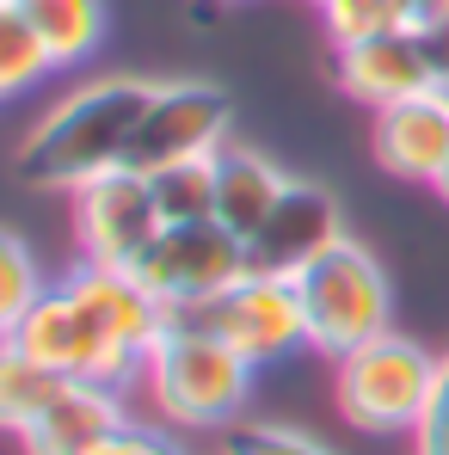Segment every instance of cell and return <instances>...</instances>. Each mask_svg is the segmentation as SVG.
<instances>
[{
  "instance_id": "1",
  "label": "cell",
  "mask_w": 449,
  "mask_h": 455,
  "mask_svg": "<svg viewBox=\"0 0 449 455\" xmlns=\"http://www.w3.org/2000/svg\"><path fill=\"white\" fill-rule=\"evenodd\" d=\"M154 99V80L117 75V80H92L68 92L12 154L25 185H56V191H80L105 172H117L130 160L136 124Z\"/></svg>"
},
{
  "instance_id": "2",
  "label": "cell",
  "mask_w": 449,
  "mask_h": 455,
  "mask_svg": "<svg viewBox=\"0 0 449 455\" xmlns=\"http://www.w3.org/2000/svg\"><path fill=\"white\" fill-rule=\"evenodd\" d=\"M148 394L172 425H228L253 394V363L210 320L172 314L148 351Z\"/></svg>"
},
{
  "instance_id": "3",
  "label": "cell",
  "mask_w": 449,
  "mask_h": 455,
  "mask_svg": "<svg viewBox=\"0 0 449 455\" xmlns=\"http://www.w3.org/2000/svg\"><path fill=\"white\" fill-rule=\"evenodd\" d=\"M296 296H301V314H308V345L326 351L333 363L394 326V290H388L375 252L357 246L351 234L301 271Z\"/></svg>"
},
{
  "instance_id": "4",
  "label": "cell",
  "mask_w": 449,
  "mask_h": 455,
  "mask_svg": "<svg viewBox=\"0 0 449 455\" xmlns=\"http://www.w3.org/2000/svg\"><path fill=\"white\" fill-rule=\"evenodd\" d=\"M444 357H431L419 339L406 332H381L370 345L345 351L339 357V412L357 425V431H419L425 406H431V387H437Z\"/></svg>"
},
{
  "instance_id": "5",
  "label": "cell",
  "mask_w": 449,
  "mask_h": 455,
  "mask_svg": "<svg viewBox=\"0 0 449 455\" xmlns=\"http://www.w3.org/2000/svg\"><path fill=\"white\" fill-rule=\"evenodd\" d=\"M0 345L19 351V357H31L37 370L92 381V387H111V394L148 370V363H142L136 351H124V345H117V339H111L68 290H44L12 326H0Z\"/></svg>"
},
{
  "instance_id": "6",
  "label": "cell",
  "mask_w": 449,
  "mask_h": 455,
  "mask_svg": "<svg viewBox=\"0 0 449 455\" xmlns=\"http://www.w3.org/2000/svg\"><path fill=\"white\" fill-rule=\"evenodd\" d=\"M136 277L166 314H204L246 277V240L222 222H166L160 240L142 252Z\"/></svg>"
},
{
  "instance_id": "7",
  "label": "cell",
  "mask_w": 449,
  "mask_h": 455,
  "mask_svg": "<svg viewBox=\"0 0 449 455\" xmlns=\"http://www.w3.org/2000/svg\"><path fill=\"white\" fill-rule=\"evenodd\" d=\"M228 124H234V105L216 80H166V86H154L124 166L154 179L179 160H210L228 148Z\"/></svg>"
},
{
  "instance_id": "8",
  "label": "cell",
  "mask_w": 449,
  "mask_h": 455,
  "mask_svg": "<svg viewBox=\"0 0 449 455\" xmlns=\"http://www.w3.org/2000/svg\"><path fill=\"white\" fill-rule=\"evenodd\" d=\"M160 204H154V179L117 166L92 185L75 191V234H80V259L86 265H117V271H136L142 252L160 240Z\"/></svg>"
},
{
  "instance_id": "9",
  "label": "cell",
  "mask_w": 449,
  "mask_h": 455,
  "mask_svg": "<svg viewBox=\"0 0 449 455\" xmlns=\"http://www.w3.org/2000/svg\"><path fill=\"white\" fill-rule=\"evenodd\" d=\"M197 320H210L228 345L265 370L277 357H290L296 345H308V314H301V296H296V277H265V271H246L228 296L204 307Z\"/></svg>"
},
{
  "instance_id": "10",
  "label": "cell",
  "mask_w": 449,
  "mask_h": 455,
  "mask_svg": "<svg viewBox=\"0 0 449 455\" xmlns=\"http://www.w3.org/2000/svg\"><path fill=\"white\" fill-rule=\"evenodd\" d=\"M345 240V210L326 185L290 179L284 197L271 204V216L246 234V271L265 277H301L320 252H333Z\"/></svg>"
},
{
  "instance_id": "11",
  "label": "cell",
  "mask_w": 449,
  "mask_h": 455,
  "mask_svg": "<svg viewBox=\"0 0 449 455\" xmlns=\"http://www.w3.org/2000/svg\"><path fill=\"white\" fill-rule=\"evenodd\" d=\"M339 86L370 111H388L413 92H431L437 75H431V56L419 44V25H394V31H375L364 44H345L339 50Z\"/></svg>"
},
{
  "instance_id": "12",
  "label": "cell",
  "mask_w": 449,
  "mask_h": 455,
  "mask_svg": "<svg viewBox=\"0 0 449 455\" xmlns=\"http://www.w3.org/2000/svg\"><path fill=\"white\" fill-rule=\"evenodd\" d=\"M117 425H124V406H117L111 387H92V381L62 376L56 387H50V400H44L12 437H19L31 455H86L105 431H117Z\"/></svg>"
},
{
  "instance_id": "13",
  "label": "cell",
  "mask_w": 449,
  "mask_h": 455,
  "mask_svg": "<svg viewBox=\"0 0 449 455\" xmlns=\"http://www.w3.org/2000/svg\"><path fill=\"white\" fill-rule=\"evenodd\" d=\"M375 160L394 179H437L449 160V92H413L388 111H375Z\"/></svg>"
},
{
  "instance_id": "14",
  "label": "cell",
  "mask_w": 449,
  "mask_h": 455,
  "mask_svg": "<svg viewBox=\"0 0 449 455\" xmlns=\"http://www.w3.org/2000/svg\"><path fill=\"white\" fill-rule=\"evenodd\" d=\"M284 185H290V179H284L259 148L228 142V148L216 154V222L246 240L253 228L271 216V204L284 197Z\"/></svg>"
},
{
  "instance_id": "15",
  "label": "cell",
  "mask_w": 449,
  "mask_h": 455,
  "mask_svg": "<svg viewBox=\"0 0 449 455\" xmlns=\"http://www.w3.org/2000/svg\"><path fill=\"white\" fill-rule=\"evenodd\" d=\"M6 6H19L37 25V37L50 44L56 68L86 62L99 50V37H105V0H6Z\"/></svg>"
},
{
  "instance_id": "16",
  "label": "cell",
  "mask_w": 449,
  "mask_h": 455,
  "mask_svg": "<svg viewBox=\"0 0 449 455\" xmlns=\"http://www.w3.org/2000/svg\"><path fill=\"white\" fill-rule=\"evenodd\" d=\"M154 204L166 222H216V154L154 172Z\"/></svg>"
},
{
  "instance_id": "17",
  "label": "cell",
  "mask_w": 449,
  "mask_h": 455,
  "mask_svg": "<svg viewBox=\"0 0 449 455\" xmlns=\"http://www.w3.org/2000/svg\"><path fill=\"white\" fill-rule=\"evenodd\" d=\"M50 68H56V56L37 37V25L19 6L0 0V92H25V86H37Z\"/></svg>"
},
{
  "instance_id": "18",
  "label": "cell",
  "mask_w": 449,
  "mask_h": 455,
  "mask_svg": "<svg viewBox=\"0 0 449 455\" xmlns=\"http://www.w3.org/2000/svg\"><path fill=\"white\" fill-rule=\"evenodd\" d=\"M320 19H326V31H333L339 50H345V44H364V37H375V31L406 25L400 0H320Z\"/></svg>"
},
{
  "instance_id": "19",
  "label": "cell",
  "mask_w": 449,
  "mask_h": 455,
  "mask_svg": "<svg viewBox=\"0 0 449 455\" xmlns=\"http://www.w3.org/2000/svg\"><path fill=\"white\" fill-rule=\"evenodd\" d=\"M44 296V277H37V259L25 252V240L19 234H6L0 240V326H12L25 307Z\"/></svg>"
},
{
  "instance_id": "20",
  "label": "cell",
  "mask_w": 449,
  "mask_h": 455,
  "mask_svg": "<svg viewBox=\"0 0 449 455\" xmlns=\"http://www.w3.org/2000/svg\"><path fill=\"white\" fill-rule=\"evenodd\" d=\"M222 455H333L320 437H308L296 425H271V419H259V425H234L228 431Z\"/></svg>"
},
{
  "instance_id": "21",
  "label": "cell",
  "mask_w": 449,
  "mask_h": 455,
  "mask_svg": "<svg viewBox=\"0 0 449 455\" xmlns=\"http://www.w3.org/2000/svg\"><path fill=\"white\" fill-rule=\"evenodd\" d=\"M413 450L419 455H449V351H444V370H437V387H431V406L413 431Z\"/></svg>"
},
{
  "instance_id": "22",
  "label": "cell",
  "mask_w": 449,
  "mask_h": 455,
  "mask_svg": "<svg viewBox=\"0 0 449 455\" xmlns=\"http://www.w3.org/2000/svg\"><path fill=\"white\" fill-rule=\"evenodd\" d=\"M86 455H179V450H172L160 431H148V425H130V419H124L117 431H105V437H99Z\"/></svg>"
},
{
  "instance_id": "23",
  "label": "cell",
  "mask_w": 449,
  "mask_h": 455,
  "mask_svg": "<svg viewBox=\"0 0 449 455\" xmlns=\"http://www.w3.org/2000/svg\"><path fill=\"white\" fill-rule=\"evenodd\" d=\"M419 44H425V56H431L437 86L449 92V12H444V19H431V25H419Z\"/></svg>"
},
{
  "instance_id": "24",
  "label": "cell",
  "mask_w": 449,
  "mask_h": 455,
  "mask_svg": "<svg viewBox=\"0 0 449 455\" xmlns=\"http://www.w3.org/2000/svg\"><path fill=\"white\" fill-rule=\"evenodd\" d=\"M400 12H406V25H431L449 12V0H400Z\"/></svg>"
},
{
  "instance_id": "25",
  "label": "cell",
  "mask_w": 449,
  "mask_h": 455,
  "mask_svg": "<svg viewBox=\"0 0 449 455\" xmlns=\"http://www.w3.org/2000/svg\"><path fill=\"white\" fill-rule=\"evenodd\" d=\"M431 185H437V191H444V204H449V160H444V172H437V179H431Z\"/></svg>"
}]
</instances>
